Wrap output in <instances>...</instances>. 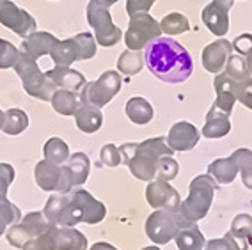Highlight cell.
I'll return each mask as SVG.
<instances>
[{
    "label": "cell",
    "mask_w": 252,
    "mask_h": 250,
    "mask_svg": "<svg viewBox=\"0 0 252 250\" xmlns=\"http://www.w3.org/2000/svg\"><path fill=\"white\" fill-rule=\"evenodd\" d=\"M146 66L158 80L181 84L194 71V61L189 50L171 37H157L146 46Z\"/></svg>",
    "instance_id": "obj_1"
},
{
    "label": "cell",
    "mask_w": 252,
    "mask_h": 250,
    "mask_svg": "<svg viewBox=\"0 0 252 250\" xmlns=\"http://www.w3.org/2000/svg\"><path fill=\"white\" fill-rule=\"evenodd\" d=\"M123 163L130 169L131 176L140 181H153L158 170V160L162 156L174 155L163 137L142 140V142H126L119 146Z\"/></svg>",
    "instance_id": "obj_2"
},
{
    "label": "cell",
    "mask_w": 252,
    "mask_h": 250,
    "mask_svg": "<svg viewBox=\"0 0 252 250\" xmlns=\"http://www.w3.org/2000/svg\"><path fill=\"white\" fill-rule=\"evenodd\" d=\"M217 187L219 183L210 174L194 178L190 181L189 197L180 204V213L194 223H197V220H203L213 204Z\"/></svg>",
    "instance_id": "obj_3"
},
{
    "label": "cell",
    "mask_w": 252,
    "mask_h": 250,
    "mask_svg": "<svg viewBox=\"0 0 252 250\" xmlns=\"http://www.w3.org/2000/svg\"><path fill=\"white\" fill-rule=\"evenodd\" d=\"M190 227H195V223L185 219L180 210H157L146 220V234L155 245H165Z\"/></svg>",
    "instance_id": "obj_4"
},
{
    "label": "cell",
    "mask_w": 252,
    "mask_h": 250,
    "mask_svg": "<svg viewBox=\"0 0 252 250\" xmlns=\"http://www.w3.org/2000/svg\"><path fill=\"white\" fill-rule=\"evenodd\" d=\"M13 69L22 78L23 89L27 91V94H31L32 98L41 99V101H50L52 99L54 93L57 91V85L50 80L46 73L41 71L36 59L20 52V59L16 61Z\"/></svg>",
    "instance_id": "obj_5"
},
{
    "label": "cell",
    "mask_w": 252,
    "mask_h": 250,
    "mask_svg": "<svg viewBox=\"0 0 252 250\" xmlns=\"http://www.w3.org/2000/svg\"><path fill=\"white\" fill-rule=\"evenodd\" d=\"M121 76L117 71H108L101 73L98 80L87 82L84 85V89L80 91V103H89L93 107H105L107 103H110V99H114L117 96V93L121 91Z\"/></svg>",
    "instance_id": "obj_6"
},
{
    "label": "cell",
    "mask_w": 252,
    "mask_h": 250,
    "mask_svg": "<svg viewBox=\"0 0 252 250\" xmlns=\"http://www.w3.org/2000/svg\"><path fill=\"white\" fill-rule=\"evenodd\" d=\"M160 34H162L160 23L149 13L133 14V16H130V23H128V29H126L125 34L126 48L133 50V52H140L151 41L160 37Z\"/></svg>",
    "instance_id": "obj_7"
},
{
    "label": "cell",
    "mask_w": 252,
    "mask_h": 250,
    "mask_svg": "<svg viewBox=\"0 0 252 250\" xmlns=\"http://www.w3.org/2000/svg\"><path fill=\"white\" fill-rule=\"evenodd\" d=\"M87 22H89L91 27L94 29L96 45L108 48V46H116L121 41L123 32L112 22L108 7H103V5H99L91 0L89 4H87Z\"/></svg>",
    "instance_id": "obj_8"
},
{
    "label": "cell",
    "mask_w": 252,
    "mask_h": 250,
    "mask_svg": "<svg viewBox=\"0 0 252 250\" xmlns=\"http://www.w3.org/2000/svg\"><path fill=\"white\" fill-rule=\"evenodd\" d=\"M43 215L50 225H55V227H75L77 223L82 222L69 193H54L52 197H48Z\"/></svg>",
    "instance_id": "obj_9"
},
{
    "label": "cell",
    "mask_w": 252,
    "mask_h": 250,
    "mask_svg": "<svg viewBox=\"0 0 252 250\" xmlns=\"http://www.w3.org/2000/svg\"><path fill=\"white\" fill-rule=\"evenodd\" d=\"M48 229L50 223L45 219V215L39 211H32L27 213V217H23L16 225H11L9 231L5 232V238H7V243L14 249H23L27 245V241L48 232Z\"/></svg>",
    "instance_id": "obj_10"
},
{
    "label": "cell",
    "mask_w": 252,
    "mask_h": 250,
    "mask_svg": "<svg viewBox=\"0 0 252 250\" xmlns=\"http://www.w3.org/2000/svg\"><path fill=\"white\" fill-rule=\"evenodd\" d=\"M0 23L23 39L31 36L32 32H36L37 29L34 16L29 14L25 9H20L11 0H2V4H0Z\"/></svg>",
    "instance_id": "obj_11"
},
{
    "label": "cell",
    "mask_w": 252,
    "mask_h": 250,
    "mask_svg": "<svg viewBox=\"0 0 252 250\" xmlns=\"http://www.w3.org/2000/svg\"><path fill=\"white\" fill-rule=\"evenodd\" d=\"M63 169V185H61V192L59 193H69L77 187L84 185L89 178L91 170V160L86 153H75L69 156V160L61 165Z\"/></svg>",
    "instance_id": "obj_12"
},
{
    "label": "cell",
    "mask_w": 252,
    "mask_h": 250,
    "mask_svg": "<svg viewBox=\"0 0 252 250\" xmlns=\"http://www.w3.org/2000/svg\"><path fill=\"white\" fill-rule=\"evenodd\" d=\"M146 199L153 210H180L181 197L167 181H149L146 188Z\"/></svg>",
    "instance_id": "obj_13"
},
{
    "label": "cell",
    "mask_w": 252,
    "mask_h": 250,
    "mask_svg": "<svg viewBox=\"0 0 252 250\" xmlns=\"http://www.w3.org/2000/svg\"><path fill=\"white\" fill-rule=\"evenodd\" d=\"M69 197H71L75 208L78 210V215H80V219L84 223L94 225V223H99L105 219V215H107L105 204L96 201L87 190H71Z\"/></svg>",
    "instance_id": "obj_14"
},
{
    "label": "cell",
    "mask_w": 252,
    "mask_h": 250,
    "mask_svg": "<svg viewBox=\"0 0 252 250\" xmlns=\"http://www.w3.org/2000/svg\"><path fill=\"white\" fill-rule=\"evenodd\" d=\"M199 139H201V133L197 131L192 123H187V121H180L172 126L167 135V146L172 149V151H190L197 146Z\"/></svg>",
    "instance_id": "obj_15"
},
{
    "label": "cell",
    "mask_w": 252,
    "mask_h": 250,
    "mask_svg": "<svg viewBox=\"0 0 252 250\" xmlns=\"http://www.w3.org/2000/svg\"><path fill=\"white\" fill-rule=\"evenodd\" d=\"M233 54V43L224 37L219 41H213L212 45H208L203 50V66L208 73H219L222 71L227 64V59Z\"/></svg>",
    "instance_id": "obj_16"
},
{
    "label": "cell",
    "mask_w": 252,
    "mask_h": 250,
    "mask_svg": "<svg viewBox=\"0 0 252 250\" xmlns=\"http://www.w3.org/2000/svg\"><path fill=\"white\" fill-rule=\"evenodd\" d=\"M48 236L54 241L55 250H87V238L75 227L50 225Z\"/></svg>",
    "instance_id": "obj_17"
},
{
    "label": "cell",
    "mask_w": 252,
    "mask_h": 250,
    "mask_svg": "<svg viewBox=\"0 0 252 250\" xmlns=\"http://www.w3.org/2000/svg\"><path fill=\"white\" fill-rule=\"evenodd\" d=\"M34 178L41 190L45 192H61V185H63V169L61 165L48 160H41L36 163L34 169Z\"/></svg>",
    "instance_id": "obj_18"
},
{
    "label": "cell",
    "mask_w": 252,
    "mask_h": 250,
    "mask_svg": "<svg viewBox=\"0 0 252 250\" xmlns=\"http://www.w3.org/2000/svg\"><path fill=\"white\" fill-rule=\"evenodd\" d=\"M203 23L217 37H224L229 31V9L219 2H210L203 9Z\"/></svg>",
    "instance_id": "obj_19"
},
{
    "label": "cell",
    "mask_w": 252,
    "mask_h": 250,
    "mask_svg": "<svg viewBox=\"0 0 252 250\" xmlns=\"http://www.w3.org/2000/svg\"><path fill=\"white\" fill-rule=\"evenodd\" d=\"M215 91H217V99H215V105L219 110H222L225 116H231V112H233L234 103H236V84L238 82L233 80L229 75H225V73H219L215 76Z\"/></svg>",
    "instance_id": "obj_20"
},
{
    "label": "cell",
    "mask_w": 252,
    "mask_h": 250,
    "mask_svg": "<svg viewBox=\"0 0 252 250\" xmlns=\"http://www.w3.org/2000/svg\"><path fill=\"white\" fill-rule=\"evenodd\" d=\"M46 76L57 85V89L73 91V93H80L87 84L86 76L77 69H71V66H55L54 69L46 71Z\"/></svg>",
    "instance_id": "obj_21"
},
{
    "label": "cell",
    "mask_w": 252,
    "mask_h": 250,
    "mask_svg": "<svg viewBox=\"0 0 252 250\" xmlns=\"http://www.w3.org/2000/svg\"><path fill=\"white\" fill-rule=\"evenodd\" d=\"M57 37L50 32H32L31 36H27L22 41V46H20V52L27 54L32 59H39L43 55H50L52 48L57 45Z\"/></svg>",
    "instance_id": "obj_22"
},
{
    "label": "cell",
    "mask_w": 252,
    "mask_h": 250,
    "mask_svg": "<svg viewBox=\"0 0 252 250\" xmlns=\"http://www.w3.org/2000/svg\"><path fill=\"white\" fill-rule=\"evenodd\" d=\"M75 123L78 130L84 133H96L103 125L101 108L93 107L89 103H80L78 110L75 112Z\"/></svg>",
    "instance_id": "obj_23"
},
{
    "label": "cell",
    "mask_w": 252,
    "mask_h": 250,
    "mask_svg": "<svg viewBox=\"0 0 252 250\" xmlns=\"http://www.w3.org/2000/svg\"><path fill=\"white\" fill-rule=\"evenodd\" d=\"M231 131L229 116H225L224 112L219 110L215 105L206 114V125L203 126V135L206 139H222Z\"/></svg>",
    "instance_id": "obj_24"
},
{
    "label": "cell",
    "mask_w": 252,
    "mask_h": 250,
    "mask_svg": "<svg viewBox=\"0 0 252 250\" xmlns=\"http://www.w3.org/2000/svg\"><path fill=\"white\" fill-rule=\"evenodd\" d=\"M126 117L133 123V125H139V126H144L148 123H151L155 117V110L151 107V103L148 101L146 98L142 96H133L126 101Z\"/></svg>",
    "instance_id": "obj_25"
},
{
    "label": "cell",
    "mask_w": 252,
    "mask_h": 250,
    "mask_svg": "<svg viewBox=\"0 0 252 250\" xmlns=\"http://www.w3.org/2000/svg\"><path fill=\"white\" fill-rule=\"evenodd\" d=\"M50 57L55 62V66H71L73 62L80 61V45L77 37L57 41V45L50 52Z\"/></svg>",
    "instance_id": "obj_26"
},
{
    "label": "cell",
    "mask_w": 252,
    "mask_h": 250,
    "mask_svg": "<svg viewBox=\"0 0 252 250\" xmlns=\"http://www.w3.org/2000/svg\"><path fill=\"white\" fill-rule=\"evenodd\" d=\"M208 174L212 176L219 185H231L238 176V165L233 156L217 158L208 165Z\"/></svg>",
    "instance_id": "obj_27"
},
{
    "label": "cell",
    "mask_w": 252,
    "mask_h": 250,
    "mask_svg": "<svg viewBox=\"0 0 252 250\" xmlns=\"http://www.w3.org/2000/svg\"><path fill=\"white\" fill-rule=\"evenodd\" d=\"M52 107L57 114L61 116H75V112L80 107V96L73 91H66V89H57L50 99Z\"/></svg>",
    "instance_id": "obj_28"
},
{
    "label": "cell",
    "mask_w": 252,
    "mask_h": 250,
    "mask_svg": "<svg viewBox=\"0 0 252 250\" xmlns=\"http://www.w3.org/2000/svg\"><path fill=\"white\" fill-rule=\"evenodd\" d=\"M144 64H146L144 55L140 54V52H133V50H128V48L117 59V69L126 76H133L137 73H140Z\"/></svg>",
    "instance_id": "obj_29"
},
{
    "label": "cell",
    "mask_w": 252,
    "mask_h": 250,
    "mask_svg": "<svg viewBox=\"0 0 252 250\" xmlns=\"http://www.w3.org/2000/svg\"><path fill=\"white\" fill-rule=\"evenodd\" d=\"M43 153H45V160L54 161L57 165H64L69 160V146L59 137H52L46 140Z\"/></svg>",
    "instance_id": "obj_30"
},
{
    "label": "cell",
    "mask_w": 252,
    "mask_h": 250,
    "mask_svg": "<svg viewBox=\"0 0 252 250\" xmlns=\"http://www.w3.org/2000/svg\"><path fill=\"white\" fill-rule=\"evenodd\" d=\"M178 250H204L206 240H204L203 232L199 231V227H190L181 231L178 236L174 238Z\"/></svg>",
    "instance_id": "obj_31"
},
{
    "label": "cell",
    "mask_w": 252,
    "mask_h": 250,
    "mask_svg": "<svg viewBox=\"0 0 252 250\" xmlns=\"http://www.w3.org/2000/svg\"><path fill=\"white\" fill-rule=\"evenodd\" d=\"M29 126V116L22 108H9L5 110V123H4V131L5 135H20L27 130Z\"/></svg>",
    "instance_id": "obj_32"
},
{
    "label": "cell",
    "mask_w": 252,
    "mask_h": 250,
    "mask_svg": "<svg viewBox=\"0 0 252 250\" xmlns=\"http://www.w3.org/2000/svg\"><path fill=\"white\" fill-rule=\"evenodd\" d=\"M160 29H162V32H165L167 36H180L183 32L190 31V22L181 13H169L160 22Z\"/></svg>",
    "instance_id": "obj_33"
},
{
    "label": "cell",
    "mask_w": 252,
    "mask_h": 250,
    "mask_svg": "<svg viewBox=\"0 0 252 250\" xmlns=\"http://www.w3.org/2000/svg\"><path fill=\"white\" fill-rule=\"evenodd\" d=\"M225 75H229L233 80L236 82H243L251 78V67H249L247 62V57H243V55H233L227 59V64H225Z\"/></svg>",
    "instance_id": "obj_34"
},
{
    "label": "cell",
    "mask_w": 252,
    "mask_h": 250,
    "mask_svg": "<svg viewBox=\"0 0 252 250\" xmlns=\"http://www.w3.org/2000/svg\"><path fill=\"white\" fill-rule=\"evenodd\" d=\"M238 165V172L242 174V181L243 185L252 190V151L251 149H236V151L231 155Z\"/></svg>",
    "instance_id": "obj_35"
},
{
    "label": "cell",
    "mask_w": 252,
    "mask_h": 250,
    "mask_svg": "<svg viewBox=\"0 0 252 250\" xmlns=\"http://www.w3.org/2000/svg\"><path fill=\"white\" fill-rule=\"evenodd\" d=\"M0 220L5 225H16L22 220V211L18 206H14L13 202L5 195H0Z\"/></svg>",
    "instance_id": "obj_36"
},
{
    "label": "cell",
    "mask_w": 252,
    "mask_h": 250,
    "mask_svg": "<svg viewBox=\"0 0 252 250\" xmlns=\"http://www.w3.org/2000/svg\"><path fill=\"white\" fill-rule=\"evenodd\" d=\"M18 59H20V50L7 39L0 37V69L14 67Z\"/></svg>",
    "instance_id": "obj_37"
},
{
    "label": "cell",
    "mask_w": 252,
    "mask_h": 250,
    "mask_svg": "<svg viewBox=\"0 0 252 250\" xmlns=\"http://www.w3.org/2000/svg\"><path fill=\"white\" fill-rule=\"evenodd\" d=\"M229 232L233 234V236L249 241V238L252 236V217L251 215L242 213V215H238V217H234Z\"/></svg>",
    "instance_id": "obj_38"
},
{
    "label": "cell",
    "mask_w": 252,
    "mask_h": 250,
    "mask_svg": "<svg viewBox=\"0 0 252 250\" xmlns=\"http://www.w3.org/2000/svg\"><path fill=\"white\" fill-rule=\"evenodd\" d=\"M180 174V165L178 161L172 156H162L158 160V170H157V178L160 181H172L176 176Z\"/></svg>",
    "instance_id": "obj_39"
},
{
    "label": "cell",
    "mask_w": 252,
    "mask_h": 250,
    "mask_svg": "<svg viewBox=\"0 0 252 250\" xmlns=\"http://www.w3.org/2000/svg\"><path fill=\"white\" fill-rule=\"evenodd\" d=\"M77 41L80 45V61H89L96 55V39L93 37V34L89 32H80L77 34Z\"/></svg>",
    "instance_id": "obj_40"
},
{
    "label": "cell",
    "mask_w": 252,
    "mask_h": 250,
    "mask_svg": "<svg viewBox=\"0 0 252 250\" xmlns=\"http://www.w3.org/2000/svg\"><path fill=\"white\" fill-rule=\"evenodd\" d=\"M123 163L121 153H119V148H116L114 144H105L101 148V153H99V165L105 167H117Z\"/></svg>",
    "instance_id": "obj_41"
},
{
    "label": "cell",
    "mask_w": 252,
    "mask_h": 250,
    "mask_svg": "<svg viewBox=\"0 0 252 250\" xmlns=\"http://www.w3.org/2000/svg\"><path fill=\"white\" fill-rule=\"evenodd\" d=\"M236 101L252 110V76L236 84Z\"/></svg>",
    "instance_id": "obj_42"
},
{
    "label": "cell",
    "mask_w": 252,
    "mask_h": 250,
    "mask_svg": "<svg viewBox=\"0 0 252 250\" xmlns=\"http://www.w3.org/2000/svg\"><path fill=\"white\" fill-rule=\"evenodd\" d=\"M22 250H55L54 241L48 236V232L41 234V236L32 238L31 241H27V245L23 247Z\"/></svg>",
    "instance_id": "obj_43"
},
{
    "label": "cell",
    "mask_w": 252,
    "mask_h": 250,
    "mask_svg": "<svg viewBox=\"0 0 252 250\" xmlns=\"http://www.w3.org/2000/svg\"><path fill=\"white\" fill-rule=\"evenodd\" d=\"M157 0H126V14L133 16L139 13H149Z\"/></svg>",
    "instance_id": "obj_44"
},
{
    "label": "cell",
    "mask_w": 252,
    "mask_h": 250,
    "mask_svg": "<svg viewBox=\"0 0 252 250\" xmlns=\"http://www.w3.org/2000/svg\"><path fill=\"white\" fill-rule=\"evenodd\" d=\"M14 181V169L9 163H0V195H5Z\"/></svg>",
    "instance_id": "obj_45"
},
{
    "label": "cell",
    "mask_w": 252,
    "mask_h": 250,
    "mask_svg": "<svg viewBox=\"0 0 252 250\" xmlns=\"http://www.w3.org/2000/svg\"><path fill=\"white\" fill-rule=\"evenodd\" d=\"M233 50L238 52V55H243L247 57L249 54L252 52V34H240L238 37L233 39Z\"/></svg>",
    "instance_id": "obj_46"
},
{
    "label": "cell",
    "mask_w": 252,
    "mask_h": 250,
    "mask_svg": "<svg viewBox=\"0 0 252 250\" xmlns=\"http://www.w3.org/2000/svg\"><path fill=\"white\" fill-rule=\"evenodd\" d=\"M204 250H234V249L231 247V243L225 238H217V240L206 241Z\"/></svg>",
    "instance_id": "obj_47"
},
{
    "label": "cell",
    "mask_w": 252,
    "mask_h": 250,
    "mask_svg": "<svg viewBox=\"0 0 252 250\" xmlns=\"http://www.w3.org/2000/svg\"><path fill=\"white\" fill-rule=\"evenodd\" d=\"M225 240L229 241L231 243V247H233L234 250H247L249 249V241L247 240H242V238H236V236H233L229 231L225 232Z\"/></svg>",
    "instance_id": "obj_48"
},
{
    "label": "cell",
    "mask_w": 252,
    "mask_h": 250,
    "mask_svg": "<svg viewBox=\"0 0 252 250\" xmlns=\"http://www.w3.org/2000/svg\"><path fill=\"white\" fill-rule=\"evenodd\" d=\"M89 250H117L114 245H110V243H105V241H99V243H94V245L91 247Z\"/></svg>",
    "instance_id": "obj_49"
},
{
    "label": "cell",
    "mask_w": 252,
    "mask_h": 250,
    "mask_svg": "<svg viewBox=\"0 0 252 250\" xmlns=\"http://www.w3.org/2000/svg\"><path fill=\"white\" fill-rule=\"evenodd\" d=\"M93 2H96V4L103 5V7H110V5H114L117 2V0H93Z\"/></svg>",
    "instance_id": "obj_50"
},
{
    "label": "cell",
    "mask_w": 252,
    "mask_h": 250,
    "mask_svg": "<svg viewBox=\"0 0 252 250\" xmlns=\"http://www.w3.org/2000/svg\"><path fill=\"white\" fill-rule=\"evenodd\" d=\"M215 2H219L220 5H224V7H227V9H231L234 4V0H215Z\"/></svg>",
    "instance_id": "obj_51"
},
{
    "label": "cell",
    "mask_w": 252,
    "mask_h": 250,
    "mask_svg": "<svg viewBox=\"0 0 252 250\" xmlns=\"http://www.w3.org/2000/svg\"><path fill=\"white\" fill-rule=\"evenodd\" d=\"M4 123H5V112L0 110V130L4 128Z\"/></svg>",
    "instance_id": "obj_52"
},
{
    "label": "cell",
    "mask_w": 252,
    "mask_h": 250,
    "mask_svg": "<svg viewBox=\"0 0 252 250\" xmlns=\"http://www.w3.org/2000/svg\"><path fill=\"white\" fill-rule=\"evenodd\" d=\"M247 62H249V67H251V73H252V52L247 55Z\"/></svg>",
    "instance_id": "obj_53"
},
{
    "label": "cell",
    "mask_w": 252,
    "mask_h": 250,
    "mask_svg": "<svg viewBox=\"0 0 252 250\" xmlns=\"http://www.w3.org/2000/svg\"><path fill=\"white\" fill-rule=\"evenodd\" d=\"M4 232H5V223L2 222V220H0V236H2Z\"/></svg>",
    "instance_id": "obj_54"
},
{
    "label": "cell",
    "mask_w": 252,
    "mask_h": 250,
    "mask_svg": "<svg viewBox=\"0 0 252 250\" xmlns=\"http://www.w3.org/2000/svg\"><path fill=\"white\" fill-rule=\"evenodd\" d=\"M140 250H160L157 245H153V247H144V249H140Z\"/></svg>",
    "instance_id": "obj_55"
},
{
    "label": "cell",
    "mask_w": 252,
    "mask_h": 250,
    "mask_svg": "<svg viewBox=\"0 0 252 250\" xmlns=\"http://www.w3.org/2000/svg\"><path fill=\"white\" fill-rule=\"evenodd\" d=\"M249 245H252V236H251V238H249Z\"/></svg>",
    "instance_id": "obj_56"
},
{
    "label": "cell",
    "mask_w": 252,
    "mask_h": 250,
    "mask_svg": "<svg viewBox=\"0 0 252 250\" xmlns=\"http://www.w3.org/2000/svg\"><path fill=\"white\" fill-rule=\"evenodd\" d=\"M0 4H2V0H0Z\"/></svg>",
    "instance_id": "obj_57"
}]
</instances>
